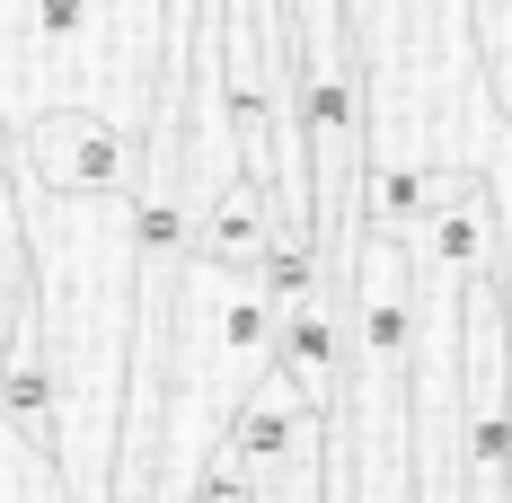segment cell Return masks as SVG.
I'll return each instance as SVG.
<instances>
[{
  "instance_id": "3",
  "label": "cell",
  "mask_w": 512,
  "mask_h": 503,
  "mask_svg": "<svg viewBox=\"0 0 512 503\" xmlns=\"http://www.w3.org/2000/svg\"><path fill=\"white\" fill-rule=\"evenodd\" d=\"M274 248H283V221H274V195L256 186L248 168H239V177H230V186L195 212V239H186V256L230 265V274H256Z\"/></svg>"
},
{
  "instance_id": "2",
  "label": "cell",
  "mask_w": 512,
  "mask_h": 503,
  "mask_svg": "<svg viewBox=\"0 0 512 503\" xmlns=\"http://www.w3.org/2000/svg\"><path fill=\"white\" fill-rule=\"evenodd\" d=\"M133 159L142 142L89 106H45L18 124V177L45 195H133Z\"/></svg>"
},
{
  "instance_id": "1",
  "label": "cell",
  "mask_w": 512,
  "mask_h": 503,
  "mask_svg": "<svg viewBox=\"0 0 512 503\" xmlns=\"http://www.w3.org/2000/svg\"><path fill=\"white\" fill-rule=\"evenodd\" d=\"M27 309L53 371V477L62 503H106L124 353H133V195H45L9 168Z\"/></svg>"
}]
</instances>
